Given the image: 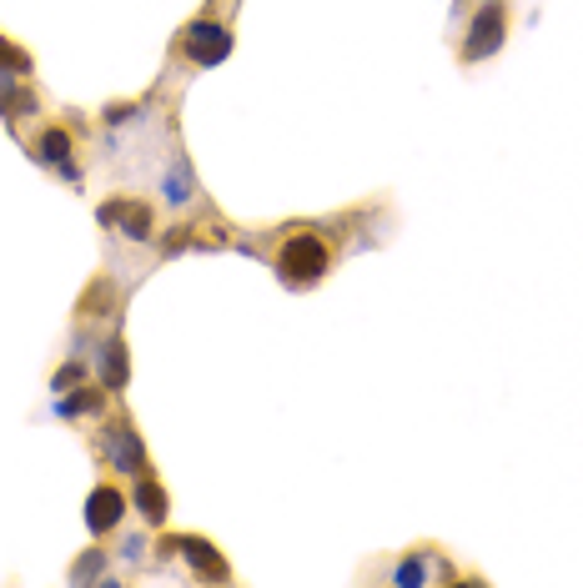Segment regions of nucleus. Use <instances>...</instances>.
Masks as SVG:
<instances>
[{
  "label": "nucleus",
  "mask_w": 583,
  "mask_h": 588,
  "mask_svg": "<svg viewBox=\"0 0 583 588\" xmlns=\"http://www.w3.org/2000/svg\"><path fill=\"white\" fill-rule=\"evenodd\" d=\"M327 267H333V251H327V241L317 237V231H292V237L277 247V272L287 287L323 282Z\"/></svg>",
  "instance_id": "f257e3e1"
},
{
  "label": "nucleus",
  "mask_w": 583,
  "mask_h": 588,
  "mask_svg": "<svg viewBox=\"0 0 583 588\" xmlns=\"http://www.w3.org/2000/svg\"><path fill=\"white\" fill-rule=\"evenodd\" d=\"M35 156H41V162L65 166V156H71V131H65V126H45L41 136H35Z\"/></svg>",
  "instance_id": "9d476101"
},
{
  "label": "nucleus",
  "mask_w": 583,
  "mask_h": 588,
  "mask_svg": "<svg viewBox=\"0 0 583 588\" xmlns=\"http://www.w3.org/2000/svg\"><path fill=\"white\" fill-rule=\"evenodd\" d=\"M121 518H126V493H121L116 483H101L86 498V528L91 534H111Z\"/></svg>",
  "instance_id": "423d86ee"
},
{
  "label": "nucleus",
  "mask_w": 583,
  "mask_h": 588,
  "mask_svg": "<svg viewBox=\"0 0 583 588\" xmlns=\"http://www.w3.org/2000/svg\"><path fill=\"white\" fill-rule=\"evenodd\" d=\"M0 71H11V76H25V71H31V55H25L21 45H11L6 35H0Z\"/></svg>",
  "instance_id": "ddd939ff"
},
{
  "label": "nucleus",
  "mask_w": 583,
  "mask_h": 588,
  "mask_svg": "<svg viewBox=\"0 0 583 588\" xmlns=\"http://www.w3.org/2000/svg\"><path fill=\"white\" fill-rule=\"evenodd\" d=\"M101 221H106V227H121L131 241H146L156 231L152 207H146V202H131V196H116V202H106V207H101Z\"/></svg>",
  "instance_id": "39448f33"
},
{
  "label": "nucleus",
  "mask_w": 583,
  "mask_h": 588,
  "mask_svg": "<svg viewBox=\"0 0 583 588\" xmlns=\"http://www.w3.org/2000/svg\"><path fill=\"white\" fill-rule=\"evenodd\" d=\"M101 453H106V463L116 473H131V478L152 473L146 468V453H141V437H136V423H131V417L106 423V433H101Z\"/></svg>",
  "instance_id": "f03ea898"
},
{
  "label": "nucleus",
  "mask_w": 583,
  "mask_h": 588,
  "mask_svg": "<svg viewBox=\"0 0 583 588\" xmlns=\"http://www.w3.org/2000/svg\"><path fill=\"white\" fill-rule=\"evenodd\" d=\"M71 578H76V584H81V578H101V548H91V558H81Z\"/></svg>",
  "instance_id": "4468645a"
},
{
  "label": "nucleus",
  "mask_w": 583,
  "mask_h": 588,
  "mask_svg": "<svg viewBox=\"0 0 583 588\" xmlns=\"http://www.w3.org/2000/svg\"><path fill=\"white\" fill-rule=\"evenodd\" d=\"M172 544L192 558V568L202 578H216V584H227V578H232L227 558H222V548H216V544H206V538H172Z\"/></svg>",
  "instance_id": "0eeeda50"
},
{
  "label": "nucleus",
  "mask_w": 583,
  "mask_h": 588,
  "mask_svg": "<svg viewBox=\"0 0 583 588\" xmlns=\"http://www.w3.org/2000/svg\"><path fill=\"white\" fill-rule=\"evenodd\" d=\"M96 368H101V388H106V392H121V388H126V378H131L126 342H121V338H111L106 348L96 352Z\"/></svg>",
  "instance_id": "1a4fd4ad"
},
{
  "label": "nucleus",
  "mask_w": 583,
  "mask_h": 588,
  "mask_svg": "<svg viewBox=\"0 0 583 588\" xmlns=\"http://www.w3.org/2000/svg\"><path fill=\"white\" fill-rule=\"evenodd\" d=\"M503 35H508V11L503 6H483L463 35V61H488L503 45Z\"/></svg>",
  "instance_id": "20e7f679"
},
{
  "label": "nucleus",
  "mask_w": 583,
  "mask_h": 588,
  "mask_svg": "<svg viewBox=\"0 0 583 588\" xmlns=\"http://www.w3.org/2000/svg\"><path fill=\"white\" fill-rule=\"evenodd\" d=\"M131 503L141 508V518H146V523H166V513H172V498H166V488L152 478V473H141V478H136Z\"/></svg>",
  "instance_id": "6e6552de"
},
{
  "label": "nucleus",
  "mask_w": 583,
  "mask_h": 588,
  "mask_svg": "<svg viewBox=\"0 0 583 588\" xmlns=\"http://www.w3.org/2000/svg\"><path fill=\"white\" fill-rule=\"evenodd\" d=\"M182 55L192 65H216L232 55V31L222 21H192L182 31Z\"/></svg>",
  "instance_id": "7ed1b4c3"
},
{
  "label": "nucleus",
  "mask_w": 583,
  "mask_h": 588,
  "mask_svg": "<svg viewBox=\"0 0 583 588\" xmlns=\"http://www.w3.org/2000/svg\"><path fill=\"white\" fill-rule=\"evenodd\" d=\"M422 558H428V548H418V554H408L402 558V568L392 578H398V584H432V578H443V574H432L428 564H422Z\"/></svg>",
  "instance_id": "9b49d317"
},
{
  "label": "nucleus",
  "mask_w": 583,
  "mask_h": 588,
  "mask_svg": "<svg viewBox=\"0 0 583 588\" xmlns=\"http://www.w3.org/2000/svg\"><path fill=\"white\" fill-rule=\"evenodd\" d=\"M101 408H106V392H101V388H81L76 398H65V403H61V413L65 417H81V413H101Z\"/></svg>",
  "instance_id": "f8f14e48"
}]
</instances>
